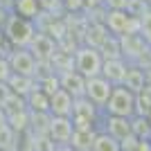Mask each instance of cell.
Wrapping results in <instances>:
<instances>
[{
    "label": "cell",
    "mask_w": 151,
    "mask_h": 151,
    "mask_svg": "<svg viewBox=\"0 0 151 151\" xmlns=\"http://www.w3.org/2000/svg\"><path fill=\"white\" fill-rule=\"evenodd\" d=\"M2 34H5V41L12 47H27L32 43L34 34H36V23L29 18H23L18 14H12L7 18L5 27H2Z\"/></svg>",
    "instance_id": "1"
},
{
    "label": "cell",
    "mask_w": 151,
    "mask_h": 151,
    "mask_svg": "<svg viewBox=\"0 0 151 151\" xmlns=\"http://www.w3.org/2000/svg\"><path fill=\"white\" fill-rule=\"evenodd\" d=\"M63 9L65 14H83L86 5H83V0H63Z\"/></svg>",
    "instance_id": "27"
},
{
    "label": "cell",
    "mask_w": 151,
    "mask_h": 151,
    "mask_svg": "<svg viewBox=\"0 0 151 151\" xmlns=\"http://www.w3.org/2000/svg\"><path fill=\"white\" fill-rule=\"evenodd\" d=\"M131 131H133V135H135V138L149 140V135H151L149 117H147V115H133V117H131Z\"/></svg>",
    "instance_id": "21"
},
{
    "label": "cell",
    "mask_w": 151,
    "mask_h": 151,
    "mask_svg": "<svg viewBox=\"0 0 151 151\" xmlns=\"http://www.w3.org/2000/svg\"><path fill=\"white\" fill-rule=\"evenodd\" d=\"M90 151H122V145H120V140H115L106 131L97 129L95 138H93V145H90Z\"/></svg>",
    "instance_id": "18"
},
{
    "label": "cell",
    "mask_w": 151,
    "mask_h": 151,
    "mask_svg": "<svg viewBox=\"0 0 151 151\" xmlns=\"http://www.w3.org/2000/svg\"><path fill=\"white\" fill-rule=\"evenodd\" d=\"M108 38H111V32L104 25V20H88L86 32H83V45H90V47L99 50Z\"/></svg>",
    "instance_id": "12"
},
{
    "label": "cell",
    "mask_w": 151,
    "mask_h": 151,
    "mask_svg": "<svg viewBox=\"0 0 151 151\" xmlns=\"http://www.w3.org/2000/svg\"><path fill=\"white\" fill-rule=\"evenodd\" d=\"M16 142V131L7 124H0V151H12Z\"/></svg>",
    "instance_id": "23"
},
{
    "label": "cell",
    "mask_w": 151,
    "mask_h": 151,
    "mask_svg": "<svg viewBox=\"0 0 151 151\" xmlns=\"http://www.w3.org/2000/svg\"><path fill=\"white\" fill-rule=\"evenodd\" d=\"M101 65H104V57L97 47H90V45H77L75 50V70L86 79H93V77L101 75Z\"/></svg>",
    "instance_id": "2"
},
{
    "label": "cell",
    "mask_w": 151,
    "mask_h": 151,
    "mask_svg": "<svg viewBox=\"0 0 151 151\" xmlns=\"http://www.w3.org/2000/svg\"><path fill=\"white\" fill-rule=\"evenodd\" d=\"M14 14L36 23V18L41 16V5L38 0H14Z\"/></svg>",
    "instance_id": "19"
},
{
    "label": "cell",
    "mask_w": 151,
    "mask_h": 151,
    "mask_svg": "<svg viewBox=\"0 0 151 151\" xmlns=\"http://www.w3.org/2000/svg\"><path fill=\"white\" fill-rule=\"evenodd\" d=\"M126 12L131 14V16H135V18H140V16H145L149 12V2H145V0H129Z\"/></svg>",
    "instance_id": "25"
},
{
    "label": "cell",
    "mask_w": 151,
    "mask_h": 151,
    "mask_svg": "<svg viewBox=\"0 0 151 151\" xmlns=\"http://www.w3.org/2000/svg\"><path fill=\"white\" fill-rule=\"evenodd\" d=\"M147 83V75H145V68L138 65V63H129V68H126V75H124V81L122 86H126L129 90L133 93H138L140 88H145Z\"/></svg>",
    "instance_id": "16"
},
{
    "label": "cell",
    "mask_w": 151,
    "mask_h": 151,
    "mask_svg": "<svg viewBox=\"0 0 151 151\" xmlns=\"http://www.w3.org/2000/svg\"><path fill=\"white\" fill-rule=\"evenodd\" d=\"M25 106L29 113H50V95L41 88H34L25 97Z\"/></svg>",
    "instance_id": "17"
},
{
    "label": "cell",
    "mask_w": 151,
    "mask_h": 151,
    "mask_svg": "<svg viewBox=\"0 0 151 151\" xmlns=\"http://www.w3.org/2000/svg\"><path fill=\"white\" fill-rule=\"evenodd\" d=\"M99 129H101V131H106L108 135H113L115 140H120V142L124 138H129V135H133V131H131V117H117V115L101 113Z\"/></svg>",
    "instance_id": "9"
},
{
    "label": "cell",
    "mask_w": 151,
    "mask_h": 151,
    "mask_svg": "<svg viewBox=\"0 0 151 151\" xmlns=\"http://www.w3.org/2000/svg\"><path fill=\"white\" fill-rule=\"evenodd\" d=\"M140 34H142V38L151 45V9L145 16H140Z\"/></svg>",
    "instance_id": "26"
},
{
    "label": "cell",
    "mask_w": 151,
    "mask_h": 151,
    "mask_svg": "<svg viewBox=\"0 0 151 151\" xmlns=\"http://www.w3.org/2000/svg\"><path fill=\"white\" fill-rule=\"evenodd\" d=\"M147 117H149V124H151V113H149V115H147Z\"/></svg>",
    "instance_id": "31"
},
{
    "label": "cell",
    "mask_w": 151,
    "mask_h": 151,
    "mask_svg": "<svg viewBox=\"0 0 151 151\" xmlns=\"http://www.w3.org/2000/svg\"><path fill=\"white\" fill-rule=\"evenodd\" d=\"M7 61H9V68H12L14 75L38 77V61L34 59V54L27 47H14L7 54Z\"/></svg>",
    "instance_id": "5"
},
{
    "label": "cell",
    "mask_w": 151,
    "mask_h": 151,
    "mask_svg": "<svg viewBox=\"0 0 151 151\" xmlns=\"http://www.w3.org/2000/svg\"><path fill=\"white\" fill-rule=\"evenodd\" d=\"M111 93H113V83L106 81L101 75L93 77V79H86V95H83V97H88L99 111H104V106H106Z\"/></svg>",
    "instance_id": "7"
},
{
    "label": "cell",
    "mask_w": 151,
    "mask_h": 151,
    "mask_svg": "<svg viewBox=\"0 0 151 151\" xmlns=\"http://www.w3.org/2000/svg\"><path fill=\"white\" fill-rule=\"evenodd\" d=\"M41 5V14H52V16H61L63 9V0H38Z\"/></svg>",
    "instance_id": "24"
},
{
    "label": "cell",
    "mask_w": 151,
    "mask_h": 151,
    "mask_svg": "<svg viewBox=\"0 0 151 151\" xmlns=\"http://www.w3.org/2000/svg\"><path fill=\"white\" fill-rule=\"evenodd\" d=\"M104 25L113 36H124L131 32H140V18L131 16L126 9H104Z\"/></svg>",
    "instance_id": "4"
},
{
    "label": "cell",
    "mask_w": 151,
    "mask_h": 151,
    "mask_svg": "<svg viewBox=\"0 0 151 151\" xmlns=\"http://www.w3.org/2000/svg\"><path fill=\"white\" fill-rule=\"evenodd\" d=\"M106 115H117V117H133L135 115V93L129 90L126 86H113V93L108 97L106 106H104Z\"/></svg>",
    "instance_id": "3"
},
{
    "label": "cell",
    "mask_w": 151,
    "mask_h": 151,
    "mask_svg": "<svg viewBox=\"0 0 151 151\" xmlns=\"http://www.w3.org/2000/svg\"><path fill=\"white\" fill-rule=\"evenodd\" d=\"M151 113V83H145V88L135 93V115Z\"/></svg>",
    "instance_id": "20"
},
{
    "label": "cell",
    "mask_w": 151,
    "mask_h": 151,
    "mask_svg": "<svg viewBox=\"0 0 151 151\" xmlns=\"http://www.w3.org/2000/svg\"><path fill=\"white\" fill-rule=\"evenodd\" d=\"M149 47L142 34L140 32H131V34H124L120 36V50H122V57L126 59L129 63H138V59L145 54V50Z\"/></svg>",
    "instance_id": "8"
},
{
    "label": "cell",
    "mask_w": 151,
    "mask_h": 151,
    "mask_svg": "<svg viewBox=\"0 0 151 151\" xmlns=\"http://www.w3.org/2000/svg\"><path fill=\"white\" fill-rule=\"evenodd\" d=\"M57 41L50 36V34H45V32L36 29V34H34V38H32V43L27 45V50L34 54V59H36L38 63H50L52 65V59H54V54H57Z\"/></svg>",
    "instance_id": "6"
},
{
    "label": "cell",
    "mask_w": 151,
    "mask_h": 151,
    "mask_svg": "<svg viewBox=\"0 0 151 151\" xmlns=\"http://www.w3.org/2000/svg\"><path fill=\"white\" fill-rule=\"evenodd\" d=\"M126 68H129V61L122 57L117 59H104V65H101V77L111 81L113 86H120L124 81V75H126Z\"/></svg>",
    "instance_id": "14"
},
{
    "label": "cell",
    "mask_w": 151,
    "mask_h": 151,
    "mask_svg": "<svg viewBox=\"0 0 151 151\" xmlns=\"http://www.w3.org/2000/svg\"><path fill=\"white\" fill-rule=\"evenodd\" d=\"M9 88H12L14 95H18V97H27L34 88H38V79L36 77H25V75H14L9 77Z\"/></svg>",
    "instance_id": "15"
},
{
    "label": "cell",
    "mask_w": 151,
    "mask_h": 151,
    "mask_svg": "<svg viewBox=\"0 0 151 151\" xmlns=\"http://www.w3.org/2000/svg\"><path fill=\"white\" fill-rule=\"evenodd\" d=\"M9 97H12V88H9V83H7V81H0V106H2Z\"/></svg>",
    "instance_id": "30"
},
{
    "label": "cell",
    "mask_w": 151,
    "mask_h": 151,
    "mask_svg": "<svg viewBox=\"0 0 151 151\" xmlns=\"http://www.w3.org/2000/svg\"><path fill=\"white\" fill-rule=\"evenodd\" d=\"M12 77V68H9V61H7L5 54H0V81H9Z\"/></svg>",
    "instance_id": "28"
},
{
    "label": "cell",
    "mask_w": 151,
    "mask_h": 151,
    "mask_svg": "<svg viewBox=\"0 0 151 151\" xmlns=\"http://www.w3.org/2000/svg\"><path fill=\"white\" fill-rule=\"evenodd\" d=\"M93 138H95V131H77L75 129L70 145H72V149H77V151H90Z\"/></svg>",
    "instance_id": "22"
},
{
    "label": "cell",
    "mask_w": 151,
    "mask_h": 151,
    "mask_svg": "<svg viewBox=\"0 0 151 151\" xmlns=\"http://www.w3.org/2000/svg\"><path fill=\"white\" fill-rule=\"evenodd\" d=\"M72 104H75V97L68 93V90H54L50 95V115H57V117H70L72 115Z\"/></svg>",
    "instance_id": "13"
},
{
    "label": "cell",
    "mask_w": 151,
    "mask_h": 151,
    "mask_svg": "<svg viewBox=\"0 0 151 151\" xmlns=\"http://www.w3.org/2000/svg\"><path fill=\"white\" fill-rule=\"evenodd\" d=\"M149 142H151V135H149Z\"/></svg>",
    "instance_id": "33"
},
{
    "label": "cell",
    "mask_w": 151,
    "mask_h": 151,
    "mask_svg": "<svg viewBox=\"0 0 151 151\" xmlns=\"http://www.w3.org/2000/svg\"><path fill=\"white\" fill-rule=\"evenodd\" d=\"M57 75H59V83H61V88L68 90L75 99L86 95V77H81L75 68H72V70H63V72H57Z\"/></svg>",
    "instance_id": "11"
},
{
    "label": "cell",
    "mask_w": 151,
    "mask_h": 151,
    "mask_svg": "<svg viewBox=\"0 0 151 151\" xmlns=\"http://www.w3.org/2000/svg\"><path fill=\"white\" fill-rule=\"evenodd\" d=\"M129 0H104V9H126Z\"/></svg>",
    "instance_id": "29"
},
{
    "label": "cell",
    "mask_w": 151,
    "mask_h": 151,
    "mask_svg": "<svg viewBox=\"0 0 151 151\" xmlns=\"http://www.w3.org/2000/svg\"><path fill=\"white\" fill-rule=\"evenodd\" d=\"M145 2H151V0H145Z\"/></svg>",
    "instance_id": "32"
},
{
    "label": "cell",
    "mask_w": 151,
    "mask_h": 151,
    "mask_svg": "<svg viewBox=\"0 0 151 151\" xmlns=\"http://www.w3.org/2000/svg\"><path fill=\"white\" fill-rule=\"evenodd\" d=\"M72 133H75L72 117H57V115H52V117H50L47 135H50V140L54 142V145H70Z\"/></svg>",
    "instance_id": "10"
}]
</instances>
